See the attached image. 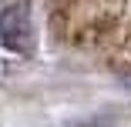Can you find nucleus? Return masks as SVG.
Masks as SVG:
<instances>
[{
  "mask_svg": "<svg viewBox=\"0 0 131 127\" xmlns=\"http://www.w3.org/2000/svg\"><path fill=\"white\" fill-rule=\"evenodd\" d=\"M0 44L14 54H30L34 47V20L27 4H10L0 10Z\"/></svg>",
  "mask_w": 131,
  "mask_h": 127,
  "instance_id": "1",
  "label": "nucleus"
},
{
  "mask_svg": "<svg viewBox=\"0 0 131 127\" xmlns=\"http://www.w3.org/2000/svg\"><path fill=\"white\" fill-rule=\"evenodd\" d=\"M124 77H128V80H131V74H124Z\"/></svg>",
  "mask_w": 131,
  "mask_h": 127,
  "instance_id": "2",
  "label": "nucleus"
}]
</instances>
